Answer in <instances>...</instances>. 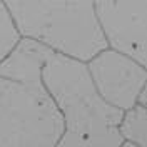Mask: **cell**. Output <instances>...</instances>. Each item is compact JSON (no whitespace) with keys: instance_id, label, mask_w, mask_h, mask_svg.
Here are the masks:
<instances>
[{"instance_id":"obj_6","label":"cell","mask_w":147,"mask_h":147,"mask_svg":"<svg viewBox=\"0 0 147 147\" xmlns=\"http://www.w3.org/2000/svg\"><path fill=\"white\" fill-rule=\"evenodd\" d=\"M122 137L125 144L136 147H147V84L140 92L136 105L124 112V119L120 124Z\"/></svg>"},{"instance_id":"obj_5","label":"cell","mask_w":147,"mask_h":147,"mask_svg":"<svg viewBox=\"0 0 147 147\" xmlns=\"http://www.w3.org/2000/svg\"><path fill=\"white\" fill-rule=\"evenodd\" d=\"M95 9L109 45L147 70V2L99 0Z\"/></svg>"},{"instance_id":"obj_8","label":"cell","mask_w":147,"mask_h":147,"mask_svg":"<svg viewBox=\"0 0 147 147\" xmlns=\"http://www.w3.org/2000/svg\"><path fill=\"white\" fill-rule=\"evenodd\" d=\"M122 147H136V146H130V144H124Z\"/></svg>"},{"instance_id":"obj_7","label":"cell","mask_w":147,"mask_h":147,"mask_svg":"<svg viewBox=\"0 0 147 147\" xmlns=\"http://www.w3.org/2000/svg\"><path fill=\"white\" fill-rule=\"evenodd\" d=\"M20 40H22V37L15 27V22L10 15L7 3L0 2V65L17 49Z\"/></svg>"},{"instance_id":"obj_2","label":"cell","mask_w":147,"mask_h":147,"mask_svg":"<svg viewBox=\"0 0 147 147\" xmlns=\"http://www.w3.org/2000/svg\"><path fill=\"white\" fill-rule=\"evenodd\" d=\"M44 84L64 117V134L57 147H122L124 112L100 99L87 65L50 54Z\"/></svg>"},{"instance_id":"obj_3","label":"cell","mask_w":147,"mask_h":147,"mask_svg":"<svg viewBox=\"0 0 147 147\" xmlns=\"http://www.w3.org/2000/svg\"><path fill=\"white\" fill-rule=\"evenodd\" d=\"M10 15L22 38L34 40L80 64L109 49L95 2H22L7 0Z\"/></svg>"},{"instance_id":"obj_1","label":"cell","mask_w":147,"mask_h":147,"mask_svg":"<svg viewBox=\"0 0 147 147\" xmlns=\"http://www.w3.org/2000/svg\"><path fill=\"white\" fill-rule=\"evenodd\" d=\"M50 50L22 38L0 65V147H57L64 117L44 84Z\"/></svg>"},{"instance_id":"obj_4","label":"cell","mask_w":147,"mask_h":147,"mask_svg":"<svg viewBox=\"0 0 147 147\" xmlns=\"http://www.w3.org/2000/svg\"><path fill=\"white\" fill-rule=\"evenodd\" d=\"M87 72L104 102L127 112L147 84V70L134 59L109 47L87 64Z\"/></svg>"}]
</instances>
